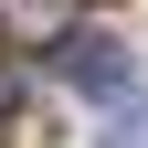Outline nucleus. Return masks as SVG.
<instances>
[{
    "mask_svg": "<svg viewBox=\"0 0 148 148\" xmlns=\"http://www.w3.org/2000/svg\"><path fill=\"white\" fill-rule=\"evenodd\" d=\"M64 85H85V95H138V64H127V42H106V32H64Z\"/></svg>",
    "mask_w": 148,
    "mask_h": 148,
    "instance_id": "f257e3e1",
    "label": "nucleus"
},
{
    "mask_svg": "<svg viewBox=\"0 0 148 148\" xmlns=\"http://www.w3.org/2000/svg\"><path fill=\"white\" fill-rule=\"evenodd\" d=\"M0 32L11 42H64V0H0Z\"/></svg>",
    "mask_w": 148,
    "mask_h": 148,
    "instance_id": "f03ea898",
    "label": "nucleus"
},
{
    "mask_svg": "<svg viewBox=\"0 0 148 148\" xmlns=\"http://www.w3.org/2000/svg\"><path fill=\"white\" fill-rule=\"evenodd\" d=\"M116 148H127V138H116Z\"/></svg>",
    "mask_w": 148,
    "mask_h": 148,
    "instance_id": "7ed1b4c3",
    "label": "nucleus"
}]
</instances>
